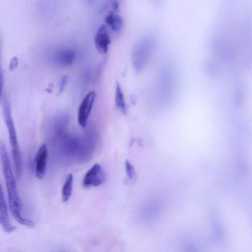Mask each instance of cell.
<instances>
[{"instance_id":"2e32d148","label":"cell","mask_w":252,"mask_h":252,"mask_svg":"<svg viewBox=\"0 0 252 252\" xmlns=\"http://www.w3.org/2000/svg\"><path fill=\"white\" fill-rule=\"evenodd\" d=\"M113 10L115 12L118 11L119 9V2L117 0H115L113 3Z\"/></svg>"},{"instance_id":"8fae6325","label":"cell","mask_w":252,"mask_h":252,"mask_svg":"<svg viewBox=\"0 0 252 252\" xmlns=\"http://www.w3.org/2000/svg\"><path fill=\"white\" fill-rule=\"evenodd\" d=\"M115 99L118 107L126 114L127 111L124 96L121 86L118 82L116 84Z\"/></svg>"},{"instance_id":"7a4b0ae2","label":"cell","mask_w":252,"mask_h":252,"mask_svg":"<svg viewBox=\"0 0 252 252\" xmlns=\"http://www.w3.org/2000/svg\"><path fill=\"white\" fill-rule=\"evenodd\" d=\"M2 112L4 122L9 134L11 154L17 178H20L22 173L23 160L19 146L16 131L11 114V107L7 98L2 97Z\"/></svg>"},{"instance_id":"6da1fadb","label":"cell","mask_w":252,"mask_h":252,"mask_svg":"<svg viewBox=\"0 0 252 252\" xmlns=\"http://www.w3.org/2000/svg\"><path fill=\"white\" fill-rule=\"evenodd\" d=\"M0 159L11 214L18 223L29 227H33L34 226V223L32 220L26 219L22 216L21 204L18 193L15 177L12 170L5 145L1 139H0Z\"/></svg>"},{"instance_id":"9c48e42d","label":"cell","mask_w":252,"mask_h":252,"mask_svg":"<svg viewBox=\"0 0 252 252\" xmlns=\"http://www.w3.org/2000/svg\"><path fill=\"white\" fill-rule=\"evenodd\" d=\"M105 22L114 31H119L123 26L122 17L113 12H110L105 18Z\"/></svg>"},{"instance_id":"277c9868","label":"cell","mask_w":252,"mask_h":252,"mask_svg":"<svg viewBox=\"0 0 252 252\" xmlns=\"http://www.w3.org/2000/svg\"><path fill=\"white\" fill-rule=\"evenodd\" d=\"M95 97V93L90 91L86 94L80 104L78 112V121L79 125L83 127L86 126Z\"/></svg>"},{"instance_id":"7c38bea8","label":"cell","mask_w":252,"mask_h":252,"mask_svg":"<svg viewBox=\"0 0 252 252\" xmlns=\"http://www.w3.org/2000/svg\"><path fill=\"white\" fill-rule=\"evenodd\" d=\"M125 166L126 175L128 178L129 179H132L135 176V170L134 167L128 160H126Z\"/></svg>"},{"instance_id":"8992f818","label":"cell","mask_w":252,"mask_h":252,"mask_svg":"<svg viewBox=\"0 0 252 252\" xmlns=\"http://www.w3.org/2000/svg\"><path fill=\"white\" fill-rule=\"evenodd\" d=\"M111 40L105 25L101 26L94 36V44L97 50L101 53H107Z\"/></svg>"},{"instance_id":"30bf717a","label":"cell","mask_w":252,"mask_h":252,"mask_svg":"<svg viewBox=\"0 0 252 252\" xmlns=\"http://www.w3.org/2000/svg\"><path fill=\"white\" fill-rule=\"evenodd\" d=\"M73 176L69 174L65 181L62 190V198L63 202H66L70 198L73 188Z\"/></svg>"},{"instance_id":"52a82bcc","label":"cell","mask_w":252,"mask_h":252,"mask_svg":"<svg viewBox=\"0 0 252 252\" xmlns=\"http://www.w3.org/2000/svg\"><path fill=\"white\" fill-rule=\"evenodd\" d=\"M0 223L3 230L10 233L15 229L12 225L8 216L6 203L4 199L2 189L0 184Z\"/></svg>"},{"instance_id":"9a60e30c","label":"cell","mask_w":252,"mask_h":252,"mask_svg":"<svg viewBox=\"0 0 252 252\" xmlns=\"http://www.w3.org/2000/svg\"><path fill=\"white\" fill-rule=\"evenodd\" d=\"M186 249L187 252H197L195 247L190 243L187 244Z\"/></svg>"},{"instance_id":"3957f363","label":"cell","mask_w":252,"mask_h":252,"mask_svg":"<svg viewBox=\"0 0 252 252\" xmlns=\"http://www.w3.org/2000/svg\"><path fill=\"white\" fill-rule=\"evenodd\" d=\"M106 179L105 173L101 167L98 164H94L85 175L82 185L84 188L95 187L101 185Z\"/></svg>"},{"instance_id":"5b68a950","label":"cell","mask_w":252,"mask_h":252,"mask_svg":"<svg viewBox=\"0 0 252 252\" xmlns=\"http://www.w3.org/2000/svg\"><path fill=\"white\" fill-rule=\"evenodd\" d=\"M48 151L45 144L38 149L35 158V170L36 177L39 180L43 179L46 168Z\"/></svg>"},{"instance_id":"5bb4252c","label":"cell","mask_w":252,"mask_h":252,"mask_svg":"<svg viewBox=\"0 0 252 252\" xmlns=\"http://www.w3.org/2000/svg\"><path fill=\"white\" fill-rule=\"evenodd\" d=\"M68 82V76L66 75H63L60 81V85H59V93H62L65 86H66Z\"/></svg>"},{"instance_id":"4fadbf2b","label":"cell","mask_w":252,"mask_h":252,"mask_svg":"<svg viewBox=\"0 0 252 252\" xmlns=\"http://www.w3.org/2000/svg\"><path fill=\"white\" fill-rule=\"evenodd\" d=\"M3 84H4V78H3V74L2 69V66L1 64V59H0V103L1 100L2 95V91L3 88Z\"/></svg>"},{"instance_id":"ba28073f","label":"cell","mask_w":252,"mask_h":252,"mask_svg":"<svg viewBox=\"0 0 252 252\" xmlns=\"http://www.w3.org/2000/svg\"><path fill=\"white\" fill-rule=\"evenodd\" d=\"M75 52L70 49H65L59 51L56 55V63L63 66L70 65L75 58Z\"/></svg>"}]
</instances>
